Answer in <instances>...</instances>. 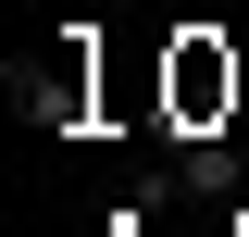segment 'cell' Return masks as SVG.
<instances>
[{"label":"cell","instance_id":"cell-1","mask_svg":"<svg viewBox=\"0 0 249 237\" xmlns=\"http://www.w3.org/2000/svg\"><path fill=\"white\" fill-rule=\"evenodd\" d=\"M212 100H237V62H224L212 38H187V50H175V113L199 125V113H212Z\"/></svg>","mask_w":249,"mask_h":237}]
</instances>
